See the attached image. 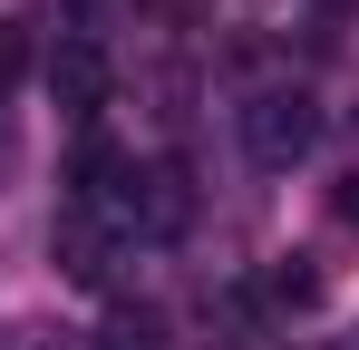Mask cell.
<instances>
[{"label": "cell", "mask_w": 359, "mask_h": 350, "mask_svg": "<svg viewBox=\"0 0 359 350\" xmlns=\"http://www.w3.org/2000/svg\"><path fill=\"white\" fill-rule=\"evenodd\" d=\"M311 146H320V98L311 88H252L243 98V156L262 175H292Z\"/></svg>", "instance_id": "1"}, {"label": "cell", "mask_w": 359, "mask_h": 350, "mask_svg": "<svg viewBox=\"0 0 359 350\" xmlns=\"http://www.w3.org/2000/svg\"><path fill=\"white\" fill-rule=\"evenodd\" d=\"M49 253H59V273H68V283L107 292V283H117V263H126V224L107 214V205L68 195V205H59V224H49Z\"/></svg>", "instance_id": "2"}, {"label": "cell", "mask_w": 359, "mask_h": 350, "mask_svg": "<svg viewBox=\"0 0 359 350\" xmlns=\"http://www.w3.org/2000/svg\"><path fill=\"white\" fill-rule=\"evenodd\" d=\"M107 88H117V68H107L97 39H59V49H49V108H59L68 127H88V117L107 108Z\"/></svg>", "instance_id": "3"}, {"label": "cell", "mask_w": 359, "mask_h": 350, "mask_svg": "<svg viewBox=\"0 0 359 350\" xmlns=\"http://www.w3.org/2000/svg\"><path fill=\"white\" fill-rule=\"evenodd\" d=\"M97 341H107V350H165V311H156V302H117Z\"/></svg>", "instance_id": "4"}, {"label": "cell", "mask_w": 359, "mask_h": 350, "mask_svg": "<svg viewBox=\"0 0 359 350\" xmlns=\"http://www.w3.org/2000/svg\"><path fill=\"white\" fill-rule=\"evenodd\" d=\"M262 292H272V311H301V302H320V273H311V263H272V273H262Z\"/></svg>", "instance_id": "5"}, {"label": "cell", "mask_w": 359, "mask_h": 350, "mask_svg": "<svg viewBox=\"0 0 359 350\" xmlns=\"http://www.w3.org/2000/svg\"><path fill=\"white\" fill-rule=\"evenodd\" d=\"M0 350H68V331H39V321H10Z\"/></svg>", "instance_id": "6"}, {"label": "cell", "mask_w": 359, "mask_h": 350, "mask_svg": "<svg viewBox=\"0 0 359 350\" xmlns=\"http://www.w3.org/2000/svg\"><path fill=\"white\" fill-rule=\"evenodd\" d=\"M330 214H340V224L359 233V175H340V185H330Z\"/></svg>", "instance_id": "7"}, {"label": "cell", "mask_w": 359, "mask_h": 350, "mask_svg": "<svg viewBox=\"0 0 359 350\" xmlns=\"http://www.w3.org/2000/svg\"><path fill=\"white\" fill-rule=\"evenodd\" d=\"M10 78H20V30L0 20V88H10Z\"/></svg>", "instance_id": "8"}]
</instances>
